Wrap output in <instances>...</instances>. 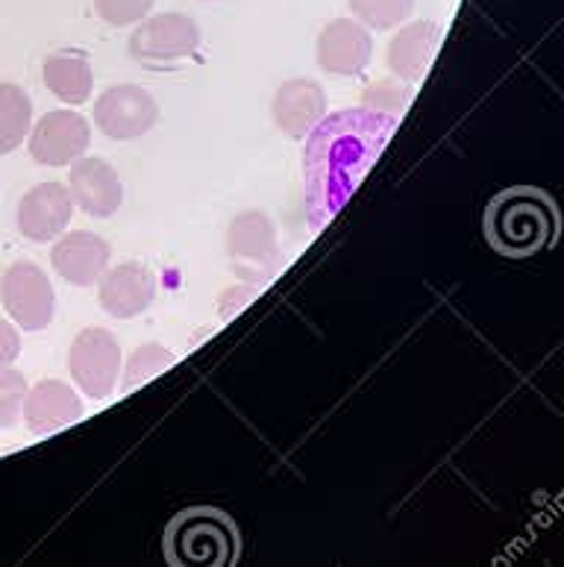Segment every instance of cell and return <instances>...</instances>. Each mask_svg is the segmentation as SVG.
Masks as SVG:
<instances>
[{
    "instance_id": "obj_1",
    "label": "cell",
    "mask_w": 564,
    "mask_h": 567,
    "mask_svg": "<svg viewBox=\"0 0 564 567\" xmlns=\"http://www.w3.org/2000/svg\"><path fill=\"white\" fill-rule=\"evenodd\" d=\"M485 236L489 245L509 259L544 254L558 236L556 204L532 186L505 188L489 204Z\"/></svg>"
},
{
    "instance_id": "obj_2",
    "label": "cell",
    "mask_w": 564,
    "mask_h": 567,
    "mask_svg": "<svg viewBox=\"0 0 564 567\" xmlns=\"http://www.w3.org/2000/svg\"><path fill=\"white\" fill-rule=\"evenodd\" d=\"M165 556L174 565H233L238 559L236 524L218 508L180 512L165 529Z\"/></svg>"
},
{
    "instance_id": "obj_3",
    "label": "cell",
    "mask_w": 564,
    "mask_h": 567,
    "mask_svg": "<svg viewBox=\"0 0 564 567\" xmlns=\"http://www.w3.org/2000/svg\"><path fill=\"white\" fill-rule=\"evenodd\" d=\"M68 373L85 398L106 400L115 394L121 380V355L119 339L103 327H85L76 332V339L68 348Z\"/></svg>"
},
{
    "instance_id": "obj_4",
    "label": "cell",
    "mask_w": 564,
    "mask_h": 567,
    "mask_svg": "<svg viewBox=\"0 0 564 567\" xmlns=\"http://www.w3.org/2000/svg\"><path fill=\"white\" fill-rule=\"evenodd\" d=\"M0 303L18 330L42 332L57 318V291L35 262H12L0 277Z\"/></svg>"
},
{
    "instance_id": "obj_5",
    "label": "cell",
    "mask_w": 564,
    "mask_h": 567,
    "mask_svg": "<svg viewBox=\"0 0 564 567\" xmlns=\"http://www.w3.org/2000/svg\"><path fill=\"white\" fill-rule=\"evenodd\" d=\"M229 268L245 282H265L279 265L277 227L262 209H245L227 227Z\"/></svg>"
},
{
    "instance_id": "obj_6",
    "label": "cell",
    "mask_w": 564,
    "mask_h": 567,
    "mask_svg": "<svg viewBox=\"0 0 564 567\" xmlns=\"http://www.w3.org/2000/svg\"><path fill=\"white\" fill-rule=\"evenodd\" d=\"M92 118L94 127L112 142H133L160 124V103L144 85L119 83L98 94Z\"/></svg>"
},
{
    "instance_id": "obj_7",
    "label": "cell",
    "mask_w": 564,
    "mask_h": 567,
    "mask_svg": "<svg viewBox=\"0 0 564 567\" xmlns=\"http://www.w3.org/2000/svg\"><path fill=\"white\" fill-rule=\"evenodd\" d=\"M89 144H92V124L71 106L44 112L42 118L33 121L30 136H27V151L35 165H44V168L74 165L80 156H85Z\"/></svg>"
},
{
    "instance_id": "obj_8",
    "label": "cell",
    "mask_w": 564,
    "mask_h": 567,
    "mask_svg": "<svg viewBox=\"0 0 564 567\" xmlns=\"http://www.w3.org/2000/svg\"><path fill=\"white\" fill-rule=\"evenodd\" d=\"M201 48V27L183 12L147 16L130 33V53L139 62H177Z\"/></svg>"
},
{
    "instance_id": "obj_9",
    "label": "cell",
    "mask_w": 564,
    "mask_h": 567,
    "mask_svg": "<svg viewBox=\"0 0 564 567\" xmlns=\"http://www.w3.org/2000/svg\"><path fill=\"white\" fill-rule=\"evenodd\" d=\"M74 218V200L68 195V186L60 179L39 183L18 200L16 227L27 241L48 245L60 238Z\"/></svg>"
},
{
    "instance_id": "obj_10",
    "label": "cell",
    "mask_w": 564,
    "mask_h": 567,
    "mask_svg": "<svg viewBox=\"0 0 564 567\" xmlns=\"http://www.w3.org/2000/svg\"><path fill=\"white\" fill-rule=\"evenodd\" d=\"M68 195L74 200V209L89 218H112L124 206V183L119 171L101 156H80L74 165H68Z\"/></svg>"
},
{
    "instance_id": "obj_11",
    "label": "cell",
    "mask_w": 564,
    "mask_h": 567,
    "mask_svg": "<svg viewBox=\"0 0 564 567\" xmlns=\"http://www.w3.org/2000/svg\"><path fill=\"white\" fill-rule=\"evenodd\" d=\"M318 69L329 76H359L373 60V35L356 18H332L315 44Z\"/></svg>"
},
{
    "instance_id": "obj_12",
    "label": "cell",
    "mask_w": 564,
    "mask_h": 567,
    "mask_svg": "<svg viewBox=\"0 0 564 567\" xmlns=\"http://www.w3.org/2000/svg\"><path fill=\"white\" fill-rule=\"evenodd\" d=\"M53 271L62 280L76 288H92L101 282V277L110 271L112 247L110 241L89 229H74L53 238L51 247Z\"/></svg>"
},
{
    "instance_id": "obj_13",
    "label": "cell",
    "mask_w": 564,
    "mask_h": 567,
    "mask_svg": "<svg viewBox=\"0 0 564 567\" xmlns=\"http://www.w3.org/2000/svg\"><path fill=\"white\" fill-rule=\"evenodd\" d=\"M327 92L312 76H291L279 85L270 101V118L288 138H306L327 118Z\"/></svg>"
},
{
    "instance_id": "obj_14",
    "label": "cell",
    "mask_w": 564,
    "mask_h": 567,
    "mask_svg": "<svg viewBox=\"0 0 564 567\" xmlns=\"http://www.w3.org/2000/svg\"><path fill=\"white\" fill-rule=\"evenodd\" d=\"M156 300V274L142 262L110 265L98 282V303L110 318L130 321L147 312Z\"/></svg>"
},
{
    "instance_id": "obj_15",
    "label": "cell",
    "mask_w": 564,
    "mask_h": 567,
    "mask_svg": "<svg viewBox=\"0 0 564 567\" xmlns=\"http://www.w3.org/2000/svg\"><path fill=\"white\" fill-rule=\"evenodd\" d=\"M85 415V406L76 389H71L62 380H42L27 391L24 400V424L27 430L44 439L65 426L80 424Z\"/></svg>"
},
{
    "instance_id": "obj_16",
    "label": "cell",
    "mask_w": 564,
    "mask_h": 567,
    "mask_svg": "<svg viewBox=\"0 0 564 567\" xmlns=\"http://www.w3.org/2000/svg\"><path fill=\"white\" fill-rule=\"evenodd\" d=\"M441 44V27L435 21H412V24H400L391 42H388L386 62L388 71L403 80V83H418L427 76L435 51Z\"/></svg>"
},
{
    "instance_id": "obj_17",
    "label": "cell",
    "mask_w": 564,
    "mask_h": 567,
    "mask_svg": "<svg viewBox=\"0 0 564 567\" xmlns=\"http://www.w3.org/2000/svg\"><path fill=\"white\" fill-rule=\"evenodd\" d=\"M42 80L53 97L65 106H83L94 92V71L89 56L76 51L51 53L42 65Z\"/></svg>"
},
{
    "instance_id": "obj_18",
    "label": "cell",
    "mask_w": 564,
    "mask_h": 567,
    "mask_svg": "<svg viewBox=\"0 0 564 567\" xmlns=\"http://www.w3.org/2000/svg\"><path fill=\"white\" fill-rule=\"evenodd\" d=\"M33 127V101L16 83H0V156L16 153Z\"/></svg>"
},
{
    "instance_id": "obj_19",
    "label": "cell",
    "mask_w": 564,
    "mask_h": 567,
    "mask_svg": "<svg viewBox=\"0 0 564 567\" xmlns=\"http://www.w3.org/2000/svg\"><path fill=\"white\" fill-rule=\"evenodd\" d=\"M174 362V353H171L165 344H156V341H147V344H139V348L130 353L124 364H121V389L133 391L139 389L142 382L153 380L156 373H162L168 364Z\"/></svg>"
},
{
    "instance_id": "obj_20",
    "label": "cell",
    "mask_w": 564,
    "mask_h": 567,
    "mask_svg": "<svg viewBox=\"0 0 564 567\" xmlns=\"http://www.w3.org/2000/svg\"><path fill=\"white\" fill-rule=\"evenodd\" d=\"M350 12L368 30H394L414 12V0H347Z\"/></svg>"
},
{
    "instance_id": "obj_21",
    "label": "cell",
    "mask_w": 564,
    "mask_h": 567,
    "mask_svg": "<svg viewBox=\"0 0 564 567\" xmlns=\"http://www.w3.org/2000/svg\"><path fill=\"white\" fill-rule=\"evenodd\" d=\"M362 103L371 112H377V115L397 118L412 103V83H403L397 76H391V80H377V83L362 89Z\"/></svg>"
},
{
    "instance_id": "obj_22",
    "label": "cell",
    "mask_w": 564,
    "mask_h": 567,
    "mask_svg": "<svg viewBox=\"0 0 564 567\" xmlns=\"http://www.w3.org/2000/svg\"><path fill=\"white\" fill-rule=\"evenodd\" d=\"M27 377L16 371L12 364L0 368V430H12L24 415V400H27Z\"/></svg>"
},
{
    "instance_id": "obj_23",
    "label": "cell",
    "mask_w": 564,
    "mask_h": 567,
    "mask_svg": "<svg viewBox=\"0 0 564 567\" xmlns=\"http://www.w3.org/2000/svg\"><path fill=\"white\" fill-rule=\"evenodd\" d=\"M153 3L156 0H94V12L110 27H130L151 16Z\"/></svg>"
},
{
    "instance_id": "obj_24",
    "label": "cell",
    "mask_w": 564,
    "mask_h": 567,
    "mask_svg": "<svg viewBox=\"0 0 564 567\" xmlns=\"http://www.w3.org/2000/svg\"><path fill=\"white\" fill-rule=\"evenodd\" d=\"M18 355H21V336H18V327L0 318V368L16 364Z\"/></svg>"
}]
</instances>
